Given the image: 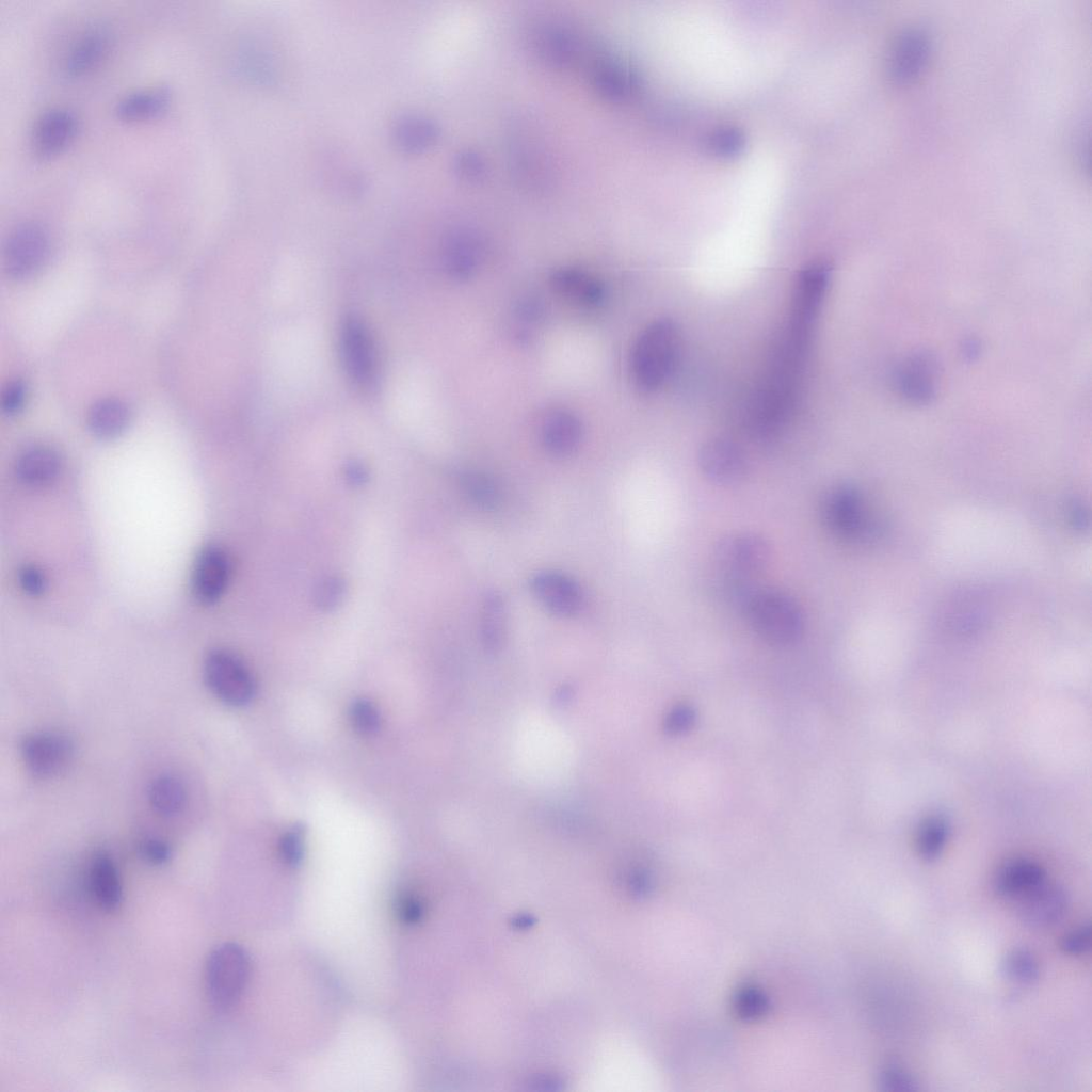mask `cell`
Returning <instances> with one entry per match:
<instances>
[{"label":"cell","instance_id":"cell-35","mask_svg":"<svg viewBox=\"0 0 1092 1092\" xmlns=\"http://www.w3.org/2000/svg\"><path fill=\"white\" fill-rule=\"evenodd\" d=\"M745 143V136L741 129L732 126H723L711 131L707 138L708 147L719 155H734L739 152Z\"/></svg>","mask_w":1092,"mask_h":1092},{"label":"cell","instance_id":"cell-41","mask_svg":"<svg viewBox=\"0 0 1092 1092\" xmlns=\"http://www.w3.org/2000/svg\"><path fill=\"white\" fill-rule=\"evenodd\" d=\"M695 720L696 712L691 705L678 704L668 712L664 719V729L671 735H679L689 730Z\"/></svg>","mask_w":1092,"mask_h":1092},{"label":"cell","instance_id":"cell-42","mask_svg":"<svg viewBox=\"0 0 1092 1092\" xmlns=\"http://www.w3.org/2000/svg\"><path fill=\"white\" fill-rule=\"evenodd\" d=\"M1063 952L1071 956L1086 953L1091 947V926L1081 924L1066 932L1060 943Z\"/></svg>","mask_w":1092,"mask_h":1092},{"label":"cell","instance_id":"cell-19","mask_svg":"<svg viewBox=\"0 0 1092 1092\" xmlns=\"http://www.w3.org/2000/svg\"><path fill=\"white\" fill-rule=\"evenodd\" d=\"M78 122L75 114L64 108L45 111L36 121L32 145L37 156L48 158L61 152L75 138Z\"/></svg>","mask_w":1092,"mask_h":1092},{"label":"cell","instance_id":"cell-25","mask_svg":"<svg viewBox=\"0 0 1092 1092\" xmlns=\"http://www.w3.org/2000/svg\"><path fill=\"white\" fill-rule=\"evenodd\" d=\"M391 136L395 144L402 150L419 152L436 142L439 136V127L423 114L406 112L394 121Z\"/></svg>","mask_w":1092,"mask_h":1092},{"label":"cell","instance_id":"cell-22","mask_svg":"<svg viewBox=\"0 0 1092 1092\" xmlns=\"http://www.w3.org/2000/svg\"><path fill=\"white\" fill-rule=\"evenodd\" d=\"M89 884L97 904L106 911H114L122 903L123 887L117 866L112 856L97 852L90 864Z\"/></svg>","mask_w":1092,"mask_h":1092},{"label":"cell","instance_id":"cell-33","mask_svg":"<svg viewBox=\"0 0 1092 1092\" xmlns=\"http://www.w3.org/2000/svg\"><path fill=\"white\" fill-rule=\"evenodd\" d=\"M949 828L941 815H931L919 824L916 846L920 856L927 861L935 860L943 851L948 838Z\"/></svg>","mask_w":1092,"mask_h":1092},{"label":"cell","instance_id":"cell-44","mask_svg":"<svg viewBox=\"0 0 1092 1092\" xmlns=\"http://www.w3.org/2000/svg\"><path fill=\"white\" fill-rule=\"evenodd\" d=\"M140 853L142 857L152 865H163L167 863L172 856V849L170 845L157 837H147L140 845Z\"/></svg>","mask_w":1092,"mask_h":1092},{"label":"cell","instance_id":"cell-1","mask_svg":"<svg viewBox=\"0 0 1092 1092\" xmlns=\"http://www.w3.org/2000/svg\"><path fill=\"white\" fill-rule=\"evenodd\" d=\"M680 348L678 327L671 319L649 323L636 340L631 355V372L637 387L652 392L661 387L673 372Z\"/></svg>","mask_w":1092,"mask_h":1092},{"label":"cell","instance_id":"cell-30","mask_svg":"<svg viewBox=\"0 0 1092 1092\" xmlns=\"http://www.w3.org/2000/svg\"><path fill=\"white\" fill-rule=\"evenodd\" d=\"M148 801L152 809L160 816H175L186 805L187 792L184 785L174 775L160 774L149 784Z\"/></svg>","mask_w":1092,"mask_h":1092},{"label":"cell","instance_id":"cell-14","mask_svg":"<svg viewBox=\"0 0 1092 1092\" xmlns=\"http://www.w3.org/2000/svg\"><path fill=\"white\" fill-rule=\"evenodd\" d=\"M938 366L928 352H918L904 359L896 370L898 391L916 404L929 403L936 395Z\"/></svg>","mask_w":1092,"mask_h":1092},{"label":"cell","instance_id":"cell-6","mask_svg":"<svg viewBox=\"0 0 1092 1092\" xmlns=\"http://www.w3.org/2000/svg\"><path fill=\"white\" fill-rule=\"evenodd\" d=\"M50 241L46 229L34 222H26L11 231L4 247V267L16 279L31 277L47 261Z\"/></svg>","mask_w":1092,"mask_h":1092},{"label":"cell","instance_id":"cell-3","mask_svg":"<svg viewBox=\"0 0 1092 1092\" xmlns=\"http://www.w3.org/2000/svg\"><path fill=\"white\" fill-rule=\"evenodd\" d=\"M250 975V959L243 947L223 943L207 960L206 984L211 1005L226 1011L242 996Z\"/></svg>","mask_w":1092,"mask_h":1092},{"label":"cell","instance_id":"cell-4","mask_svg":"<svg viewBox=\"0 0 1092 1092\" xmlns=\"http://www.w3.org/2000/svg\"><path fill=\"white\" fill-rule=\"evenodd\" d=\"M204 677L211 692L231 706L246 705L256 692V682L248 668L226 649H213L206 656Z\"/></svg>","mask_w":1092,"mask_h":1092},{"label":"cell","instance_id":"cell-32","mask_svg":"<svg viewBox=\"0 0 1092 1092\" xmlns=\"http://www.w3.org/2000/svg\"><path fill=\"white\" fill-rule=\"evenodd\" d=\"M460 483L467 498L481 509L493 510L501 501L500 487L488 473L467 470L460 475Z\"/></svg>","mask_w":1092,"mask_h":1092},{"label":"cell","instance_id":"cell-13","mask_svg":"<svg viewBox=\"0 0 1092 1092\" xmlns=\"http://www.w3.org/2000/svg\"><path fill=\"white\" fill-rule=\"evenodd\" d=\"M530 588L534 597L556 615H575L583 606L581 587L564 573L548 569L537 572L530 579Z\"/></svg>","mask_w":1092,"mask_h":1092},{"label":"cell","instance_id":"cell-9","mask_svg":"<svg viewBox=\"0 0 1092 1092\" xmlns=\"http://www.w3.org/2000/svg\"><path fill=\"white\" fill-rule=\"evenodd\" d=\"M830 272V268L820 262L801 273L793 299L790 340L805 346L828 288Z\"/></svg>","mask_w":1092,"mask_h":1092},{"label":"cell","instance_id":"cell-27","mask_svg":"<svg viewBox=\"0 0 1092 1092\" xmlns=\"http://www.w3.org/2000/svg\"><path fill=\"white\" fill-rule=\"evenodd\" d=\"M551 283L560 294L581 305L595 306L605 298L603 284L579 269H559L553 272Z\"/></svg>","mask_w":1092,"mask_h":1092},{"label":"cell","instance_id":"cell-7","mask_svg":"<svg viewBox=\"0 0 1092 1092\" xmlns=\"http://www.w3.org/2000/svg\"><path fill=\"white\" fill-rule=\"evenodd\" d=\"M574 28L559 20H543L532 29L531 43L537 57L556 67H571L577 64L588 51L587 42Z\"/></svg>","mask_w":1092,"mask_h":1092},{"label":"cell","instance_id":"cell-10","mask_svg":"<svg viewBox=\"0 0 1092 1092\" xmlns=\"http://www.w3.org/2000/svg\"><path fill=\"white\" fill-rule=\"evenodd\" d=\"M716 561L732 576L760 572L769 562L770 546L760 535L751 532L732 533L719 540Z\"/></svg>","mask_w":1092,"mask_h":1092},{"label":"cell","instance_id":"cell-40","mask_svg":"<svg viewBox=\"0 0 1092 1092\" xmlns=\"http://www.w3.org/2000/svg\"><path fill=\"white\" fill-rule=\"evenodd\" d=\"M454 170L460 177L467 180H477L483 178L486 171V164L483 157L471 149H465L460 151L454 158Z\"/></svg>","mask_w":1092,"mask_h":1092},{"label":"cell","instance_id":"cell-5","mask_svg":"<svg viewBox=\"0 0 1092 1092\" xmlns=\"http://www.w3.org/2000/svg\"><path fill=\"white\" fill-rule=\"evenodd\" d=\"M822 516L835 533L852 541L870 540L878 530L865 511L862 495L851 485H839L825 494Z\"/></svg>","mask_w":1092,"mask_h":1092},{"label":"cell","instance_id":"cell-26","mask_svg":"<svg viewBox=\"0 0 1092 1092\" xmlns=\"http://www.w3.org/2000/svg\"><path fill=\"white\" fill-rule=\"evenodd\" d=\"M61 469L59 454L51 448L36 446L20 454L16 463V476L29 486H45L57 479Z\"/></svg>","mask_w":1092,"mask_h":1092},{"label":"cell","instance_id":"cell-43","mask_svg":"<svg viewBox=\"0 0 1092 1092\" xmlns=\"http://www.w3.org/2000/svg\"><path fill=\"white\" fill-rule=\"evenodd\" d=\"M344 594L343 581L337 577L324 579L316 591L317 605L323 609H331L339 605Z\"/></svg>","mask_w":1092,"mask_h":1092},{"label":"cell","instance_id":"cell-47","mask_svg":"<svg viewBox=\"0 0 1092 1092\" xmlns=\"http://www.w3.org/2000/svg\"><path fill=\"white\" fill-rule=\"evenodd\" d=\"M396 911L400 920L405 924L416 922L422 913L419 901L410 895H403L398 899Z\"/></svg>","mask_w":1092,"mask_h":1092},{"label":"cell","instance_id":"cell-39","mask_svg":"<svg viewBox=\"0 0 1092 1092\" xmlns=\"http://www.w3.org/2000/svg\"><path fill=\"white\" fill-rule=\"evenodd\" d=\"M543 316L542 304L535 299L521 301L516 309V334L518 337H529L534 327L539 325Z\"/></svg>","mask_w":1092,"mask_h":1092},{"label":"cell","instance_id":"cell-38","mask_svg":"<svg viewBox=\"0 0 1092 1092\" xmlns=\"http://www.w3.org/2000/svg\"><path fill=\"white\" fill-rule=\"evenodd\" d=\"M350 719L353 727L364 735L376 732L380 725L378 709L367 700H357L352 704Z\"/></svg>","mask_w":1092,"mask_h":1092},{"label":"cell","instance_id":"cell-31","mask_svg":"<svg viewBox=\"0 0 1092 1092\" xmlns=\"http://www.w3.org/2000/svg\"><path fill=\"white\" fill-rule=\"evenodd\" d=\"M481 639L487 651H498L505 636L507 606L502 595L489 592L484 597L481 610Z\"/></svg>","mask_w":1092,"mask_h":1092},{"label":"cell","instance_id":"cell-36","mask_svg":"<svg viewBox=\"0 0 1092 1092\" xmlns=\"http://www.w3.org/2000/svg\"><path fill=\"white\" fill-rule=\"evenodd\" d=\"M880 1089L889 1092H909L919 1089L915 1077L896 1064L887 1065L878 1076Z\"/></svg>","mask_w":1092,"mask_h":1092},{"label":"cell","instance_id":"cell-24","mask_svg":"<svg viewBox=\"0 0 1092 1092\" xmlns=\"http://www.w3.org/2000/svg\"><path fill=\"white\" fill-rule=\"evenodd\" d=\"M109 45L110 33L105 27L86 30L67 51L63 64L65 73L79 76L92 69L103 59Z\"/></svg>","mask_w":1092,"mask_h":1092},{"label":"cell","instance_id":"cell-20","mask_svg":"<svg viewBox=\"0 0 1092 1092\" xmlns=\"http://www.w3.org/2000/svg\"><path fill=\"white\" fill-rule=\"evenodd\" d=\"M1045 882V870L1037 862L1016 857L1003 863L994 877L997 894L1021 899Z\"/></svg>","mask_w":1092,"mask_h":1092},{"label":"cell","instance_id":"cell-48","mask_svg":"<svg viewBox=\"0 0 1092 1092\" xmlns=\"http://www.w3.org/2000/svg\"><path fill=\"white\" fill-rule=\"evenodd\" d=\"M347 479L354 485L364 484L368 472L359 463H351L346 469Z\"/></svg>","mask_w":1092,"mask_h":1092},{"label":"cell","instance_id":"cell-2","mask_svg":"<svg viewBox=\"0 0 1092 1092\" xmlns=\"http://www.w3.org/2000/svg\"><path fill=\"white\" fill-rule=\"evenodd\" d=\"M742 609L754 630L771 644H790L803 632L802 610L796 600L784 592L754 590Z\"/></svg>","mask_w":1092,"mask_h":1092},{"label":"cell","instance_id":"cell-12","mask_svg":"<svg viewBox=\"0 0 1092 1092\" xmlns=\"http://www.w3.org/2000/svg\"><path fill=\"white\" fill-rule=\"evenodd\" d=\"M931 54L929 34L919 28L902 31L893 43L887 71L896 84H908L917 79L926 68Z\"/></svg>","mask_w":1092,"mask_h":1092},{"label":"cell","instance_id":"cell-23","mask_svg":"<svg viewBox=\"0 0 1092 1092\" xmlns=\"http://www.w3.org/2000/svg\"><path fill=\"white\" fill-rule=\"evenodd\" d=\"M482 243L476 232L466 228L453 230L447 238L444 262L448 272L457 278L470 276L479 266Z\"/></svg>","mask_w":1092,"mask_h":1092},{"label":"cell","instance_id":"cell-16","mask_svg":"<svg viewBox=\"0 0 1092 1092\" xmlns=\"http://www.w3.org/2000/svg\"><path fill=\"white\" fill-rule=\"evenodd\" d=\"M697 459L703 475L718 484L736 483L746 471V460L742 450L725 438L707 440L702 445Z\"/></svg>","mask_w":1092,"mask_h":1092},{"label":"cell","instance_id":"cell-28","mask_svg":"<svg viewBox=\"0 0 1092 1092\" xmlns=\"http://www.w3.org/2000/svg\"><path fill=\"white\" fill-rule=\"evenodd\" d=\"M92 433L102 439L118 436L129 422L127 405L116 398H103L96 401L87 416Z\"/></svg>","mask_w":1092,"mask_h":1092},{"label":"cell","instance_id":"cell-37","mask_svg":"<svg viewBox=\"0 0 1092 1092\" xmlns=\"http://www.w3.org/2000/svg\"><path fill=\"white\" fill-rule=\"evenodd\" d=\"M305 832L301 824L292 825L285 832L279 841V853L283 861L296 867L301 864L304 855Z\"/></svg>","mask_w":1092,"mask_h":1092},{"label":"cell","instance_id":"cell-11","mask_svg":"<svg viewBox=\"0 0 1092 1092\" xmlns=\"http://www.w3.org/2000/svg\"><path fill=\"white\" fill-rule=\"evenodd\" d=\"M340 354L350 379L358 386L370 387L376 376L372 341L364 324L348 317L340 328Z\"/></svg>","mask_w":1092,"mask_h":1092},{"label":"cell","instance_id":"cell-45","mask_svg":"<svg viewBox=\"0 0 1092 1092\" xmlns=\"http://www.w3.org/2000/svg\"><path fill=\"white\" fill-rule=\"evenodd\" d=\"M26 401V386L19 381L10 382L2 392V408L7 415L17 414Z\"/></svg>","mask_w":1092,"mask_h":1092},{"label":"cell","instance_id":"cell-17","mask_svg":"<svg viewBox=\"0 0 1092 1092\" xmlns=\"http://www.w3.org/2000/svg\"><path fill=\"white\" fill-rule=\"evenodd\" d=\"M592 82L600 95L614 101L633 96L642 83L632 64L605 52L592 64Z\"/></svg>","mask_w":1092,"mask_h":1092},{"label":"cell","instance_id":"cell-15","mask_svg":"<svg viewBox=\"0 0 1092 1092\" xmlns=\"http://www.w3.org/2000/svg\"><path fill=\"white\" fill-rule=\"evenodd\" d=\"M231 565L228 555L219 546L208 545L197 555L192 573L195 596L204 604H213L228 587Z\"/></svg>","mask_w":1092,"mask_h":1092},{"label":"cell","instance_id":"cell-34","mask_svg":"<svg viewBox=\"0 0 1092 1092\" xmlns=\"http://www.w3.org/2000/svg\"><path fill=\"white\" fill-rule=\"evenodd\" d=\"M1005 976L1019 984H1032L1039 979L1040 965L1037 957L1027 948L1010 950L1002 961Z\"/></svg>","mask_w":1092,"mask_h":1092},{"label":"cell","instance_id":"cell-8","mask_svg":"<svg viewBox=\"0 0 1092 1092\" xmlns=\"http://www.w3.org/2000/svg\"><path fill=\"white\" fill-rule=\"evenodd\" d=\"M19 750L28 771L35 777L47 778L68 766L75 754V744L62 733L34 732L21 739Z\"/></svg>","mask_w":1092,"mask_h":1092},{"label":"cell","instance_id":"cell-46","mask_svg":"<svg viewBox=\"0 0 1092 1092\" xmlns=\"http://www.w3.org/2000/svg\"><path fill=\"white\" fill-rule=\"evenodd\" d=\"M19 583L32 596L41 595L47 585L44 573L35 565H25L19 571Z\"/></svg>","mask_w":1092,"mask_h":1092},{"label":"cell","instance_id":"cell-18","mask_svg":"<svg viewBox=\"0 0 1092 1092\" xmlns=\"http://www.w3.org/2000/svg\"><path fill=\"white\" fill-rule=\"evenodd\" d=\"M1065 889L1046 881L1019 899V919L1029 928L1043 929L1057 924L1066 913Z\"/></svg>","mask_w":1092,"mask_h":1092},{"label":"cell","instance_id":"cell-21","mask_svg":"<svg viewBox=\"0 0 1092 1092\" xmlns=\"http://www.w3.org/2000/svg\"><path fill=\"white\" fill-rule=\"evenodd\" d=\"M582 438V425L576 415L556 410L548 413L541 425V440L547 452L566 456L574 452Z\"/></svg>","mask_w":1092,"mask_h":1092},{"label":"cell","instance_id":"cell-29","mask_svg":"<svg viewBox=\"0 0 1092 1092\" xmlns=\"http://www.w3.org/2000/svg\"><path fill=\"white\" fill-rule=\"evenodd\" d=\"M170 92L164 87L140 90L123 97L116 113L124 119H144L161 113L168 105Z\"/></svg>","mask_w":1092,"mask_h":1092}]
</instances>
